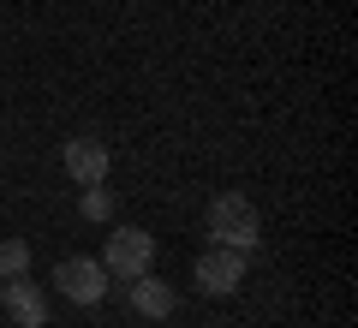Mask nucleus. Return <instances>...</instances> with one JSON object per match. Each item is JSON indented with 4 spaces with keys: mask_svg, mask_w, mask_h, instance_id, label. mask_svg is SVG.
<instances>
[{
    "mask_svg": "<svg viewBox=\"0 0 358 328\" xmlns=\"http://www.w3.org/2000/svg\"><path fill=\"white\" fill-rule=\"evenodd\" d=\"M209 239L215 245H233V251H251L263 239V215L245 191H215L209 197Z\"/></svg>",
    "mask_w": 358,
    "mask_h": 328,
    "instance_id": "obj_1",
    "label": "nucleus"
},
{
    "mask_svg": "<svg viewBox=\"0 0 358 328\" xmlns=\"http://www.w3.org/2000/svg\"><path fill=\"white\" fill-rule=\"evenodd\" d=\"M102 269H108V280H138V275H150L155 269V233H143V227H114L102 239Z\"/></svg>",
    "mask_w": 358,
    "mask_h": 328,
    "instance_id": "obj_2",
    "label": "nucleus"
},
{
    "mask_svg": "<svg viewBox=\"0 0 358 328\" xmlns=\"http://www.w3.org/2000/svg\"><path fill=\"white\" fill-rule=\"evenodd\" d=\"M245 257H251V251H233V245H209V251H197V263H192L197 292H209V299L239 292L245 287Z\"/></svg>",
    "mask_w": 358,
    "mask_h": 328,
    "instance_id": "obj_3",
    "label": "nucleus"
},
{
    "mask_svg": "<svg viewBox=\"0 0 358 328\" xmlns=\"http://www.w3.org/2000/svg\"><path fill=\"white\" fill-rule=\"evenodd\" d=\"M48 280H54L72 304H102L108 287H114V280H108V269H102V257H60Z\"/></svg>",
    "mask_w": 358,
    "mask_h": 328,
    "instance_id": "obj_4",
    "label": "nucleus"
},
{
    "mask_svg": "<svg viewBox=\"0 0 358 328\" xmlns=\"http://www.w3.org/2000/svg\"><path fill=\"white\" fill-rule=\"evenodd\" d=\"M60 167H66V179H72V185H102L108 167H114V155H108V143H102V138L78 131V138H66V143H60Z\"/></svg>",
    "mask_w": 358,
    "mask_h": 328,
    "instance_id": "obj_5",
    "label": "nucleus"
},
{
    "mask_svg": "<svg viewBox=\"0 0 358 328\" xmlns=\"http://www.w3.org/2000/svg\"><path fill=\"white\" fill-rule=\"evenodd\" d=\"M0 311L13 316L18 328H48V292H42L30 275H18V280H0Z\"/></svg>",
    "mask_w": 358,
    "mask_h": 328,
    "instance_id": "obj_6",
    "label": "nucleus"
},
{
    "mask_svg": "<svg viewBox=\"0 0 358 328\" xmlns=\"http://www.w3.org/2000/svg\"><path fill=\"white\" fill-rule=\"evenodd\" d=\"M126 287H131V311H138L143 322H167V316L179 311V287H167L155 269L138 275V280H126Z\"/></svg>",
    "mask_w": 358,
    "mask_h": 328,
    "instance_id": "obj_7",
    "label": "nucleus"
},
{
    "mask_svg": "<svg viewBox=\"0 0 358 328\" xmlns=\"http://www.w3.org/2000/svg\"><path fill=\"white\" fill-rule=\"evenodd\" d=\"M30 275V245L24 239H0V280Z\"/></svg>",
    "mask_w": 358,
    "mask_h": 328,
    "instance_id": "obj_8",
    "label": "nucleus"
},
{
    "mask_svg": "<svg viewBox=\"0 0 358 328\" xmlns=\"http://www.w3.org/2000/svg\"><path fill=\"white\" fill-rule=\"evenodd\" d=\"M84 221H114V197L102 185H84Z\"/></svg>",
    "mask_w": 358,
    "mask_h": 328,
    "instance_id": "obj_9",
    "label": "nucleus"
}]
</instances>
